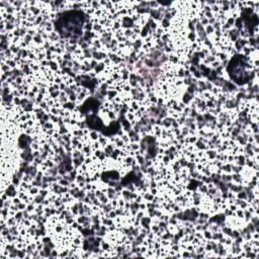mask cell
<instances>
[{"label":"cell","instance_id":"cell-1","mask_svg":"<svg viewBox=\"0 0 259 259\" xmlns=\"http://www.w3.org/2000/svg\"><path fill=\"white\" fill-rule=\"evenodd\" d=\"M83 23V15L80 12H68L59 21V30L63 36H70L73 33H80Z\"/></svg>","mask_w":259,"mask_h":259}]
</instances>
